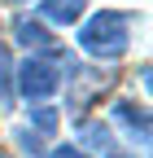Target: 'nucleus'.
Listing matches in <instances>:
<instances>
[{"label":"nucleus","instance_id":"423d86ee","mask_svg":"<svg viewBox=\"0 0 153 158\" xmlns=\"http://www.w3.org/2000/svg\"><path fill=\"white\" fill-rule=\"evenodd\" d=\"M79 141H83V149H92V154H109V149H118L114 145V127L109 123H101V118H79Z\"/></svg>","mask_w":153,"mask_h":158},{"label":"nucleus","instance_id":"9b49d317","mask_svg":"<svg viewBox=\"0 0 153 158\" xmlns=\"http://www.w3.org/2000/svg\"><path fill=\"white\" fill-rule=\"evenodd\" d=\"M13 5H26V0H13Z\"/></svg>","mask_w":153,"mask_h":158},{"label":"nucleus","instance_id":"9d476101","mask_svg":"<svg viewBox=\"0 0 153 158\" xmlns=\"http://www.w3.org/2000/svg\"><path fill=\"white\" fill-rule=\"evenodd\" d=\"M105 158H131V154H123V149H109V154H105Z\"/></svg>","mask_w":153,"mask_h":158},{"label":"nucleus","instance_id":"f8f14e48","mask_svg":"<svg viewBox=\"0 0 153 158\" xmlns=\"http://www.w3.org/2000/svg\"><path fill=\"white\" fill-rule=\"evenodd\" d=\"M0 158H13V154H0Z\"/></svg>","mask_w":153,"mask_h":158},{"label":"nucleus","instance_id":"f03ea898","mask_svg":"<svg viewBox=\"0 0 153 158\" xmlns=\"http://www.w3.org/2000/svg\"><path fill=\"white\" fill-rule=\"evenodd\" d=\"M61 53H57V57L31 53L26 62L13 70V92H22L31 106H44L48 97H57V88H61Z\"/></svg>","mask_w":153,"mask_h":158},{"label":"nucleus","instance_id":"20e7f679","mask_svg":"<svg viewBox=\"0 0 153 158\" xmlns=\"http://www.w3.org/2000/svg\"><path fill=\"white\" fill-rule=\"evenodd\" d=\"M88 0H40V22L48 27H79Z\"/></svg>","mask_w":153,"mask_h":158},{"label":"nucleus","instance_id":"7ed1b4c3","mask_svg":"<svg viewBox=\"0 0 153 158\" xmlns=\"http://www.w3.org/2000/svg\"><path fill=\"white\" fill-rule=\"evenodd\" d=\"M13 40L26 53H44V57H57V53H61L57 40H53V31H48V22H40V18H13Z\"/></svg>","mask_w":153,"mask_h":158},{"label":"nucleus","instance_id":"f257e3e1","mask_svg":"<svg viewBox=\"0 0 153 158\" xmlns=\"http://www.w3.org/2000/svg\"><path fill=\"white\" fill-rule=\"evenodd\" d=\"M127 44H131V13L101 9L79 27V48L92 62H118L127 53Z\"/></svg>","mask_w":153,"mask_h":158},{"label":"nucleus","instance_id":"0eeeda50","mask_svg":"<svg viewBox=\"0 0 153 158\" xmlns=\"http://www.w3.org/2000/svg\"><path fill=\"white\" fill-rule=\"evenodd\" d=\"M13 57H9V44H0V110L13 106Z\"/></svg>","mask_w":153,"mask_h":158},{"label":"nucleus","instance_id":"39448f33","mask_svg":"<svg viewBox=\"0 0 153 158\" xmlns=\"http://www.w3.org/2000/svg\"><path fill=\"white\" fill-rule=\"evenodd\" d=\"M109 114L118 118V123H123L131 136H136L140 145H149V110H144V106H136L131 97H123V101H114V110H109Z\"/></svg>","mask_w":153,"mask_h":158},{"label":"nucleus","instance_id":"6e6552de","mask_svg":"<svg viewBox=\"0 0 153 158\" xmlns=\"http://www.w3.org/2000/svg\"><path fill=\"white\" fill-rule=\"evenodd\" d=\"M31 123L40 132H57V110L53 106H31Z\"/></svg>","mask_w":153,"mask_h":158},{"label":"nucleus","instance_id":"1a4fd4ad","mask_svg":"<svg viewBox=\"0 0 153 158\" xmlns=\"http://www.w3.org/2000/svg\"><path fill=\"white\" fill-rule=\"evenodd\" d=\"M53 158H88V149H79V145H57Z\"/></svg>","mask_w":153,"mask_h":158}]
</instances>
